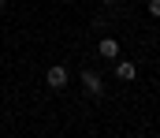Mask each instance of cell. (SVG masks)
<instances>
[{"mask_svg":"<svg viewBox=\"0 0 160 138\" xmlns=\"http://www.w3.org/2000/svg\"><path fill=\"white\" fill-rule=\"evenodd\" d=\"M97 52H101V60H119V41L116 38H101V45H97Z\"/></svg>","mask_w":160,"mask_h":138,"instance_id":"277c9868","label":"cell"},{"mask_svg":"<svg viewBox=\"0 0 160 138\" xmlns=\"http://www.w3.org/2000/svg\"><path fill=\"white\" fill-rule=\"evenodd\" d=\"M116 79L134 82V79H138V64H134V60H116Z\"/></svg>","mask_w":160,"mask_h":138,"instance_id":"3957f363","label":"cell"},{"mask_svg":"<svg viewBox=\"0 0 160 138\" xmlns=\"http://www.w3.org/2000/svg\"><path fill=\"white\" fill-rule=\"evenodd\" d=\"M67 82H71V75H67L63 64H52V67L45 71V86H48V90H63Z\"/></svg>","mask_w":160,"mask_h":138,"instance_id":"7a4b0ae2","label":"cell"},{"mask_svg":"<svg viewBox=\"0 0 160 138\" xmlns=\"http://www.w3.org/2000/svg\"><path fill=\"white\" fill-rule=\"evenodd\" d=\"M78 82H82V90L89 93V97H104V79H101L93 67H86V71H82V75H78Z\"/></svg>","mask_w":160,"mask_h":138,"instance_id":"6da1fadb","label":"cell"},{"mask_svg":"<svg viewBox=\"0 0 160 138\" xmlns=\"http://www.w3.org/2000/svg\"><path fill=\"white\" fill-rule=\"evenodd\" d=\"M4 8H8V0H0V11H4Z\"/></svg>","mask_w":160,"mask_h":138,"instance_id":"52a82bcc","label":"cell"},{"mask_svg":"<svg viewBox=\"0 0 160 138\" xmlns=\"http://www.w3.org/2000/svg\"><path fill=\"white\" fill-rule=\"evenodd\" d=\"M101 4H104V8H112V4H119V0H101Z\"/></svg>","mask_w":160,"mask_h":138,"instance_id":"8992f818","label":"cell"},{"mask_svg":"<svg viewBox=\"0 0 160 138\" xmlns=\"http://www.w3.org/2000/svg\"><path fill=\"white\" fill-rule=\"evenodd\" d=\"M145 8H149V15H153V19H160V0H149Z\"/></svg>","mask_w":160,"mask_h":138,"instance_id":"5b68a950","label":"cell"}]
</instances>
